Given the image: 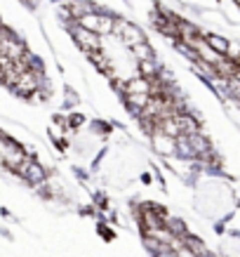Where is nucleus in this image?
<instances>
[{"instance_id": "9", "label": "nucleus", "mask_w": 240, "mask_h": 257, "mask_svg": "<svg viewBox=\"0 0 240 257\" xmlns=\"http://www.w3.org/2000/svg\"><path fill=\"white\" fill-rule=\"evenodd\" d=\"M78 26H83V29H87V31L97 33L99 31V12H90V15L80 17V19H78Z\"/></svg>"}, {"instance_id": "10", "label": "nucleus", "mask_w": 240, "mask_h": 257, "mask_svg": "<svg viewBox=\"0 0 240 257\" xmlns=\"http://www.w3.org/2000/svg\"><path fill=\"white\" fill-rule=\"evenodd\" d=\"M83 123H85V116H83V113H71V116L66 118V127H71V130L83 127Z\"/></svg>"}, {"instance_id": "6", "label": "nucleus", "mask_w": 240, "mask_h": 257, "mask_svg": "<svg viewBox=\"0 0 240 257\" xmlns=\"http://www.w3.org/2000/svg\"><path fill=\"white\" fill-rule=\"evenodd\" d=\"M205 40H207V45L217 52V55L221 57H228V52H231V43L226 38H221V36H214V33H205Z\"/></svg>"}, {"instance_id": "2", "label": "nucleus", "mask_w": 240, "mask_h": 257, "mask_svg": "<svg viewBox=\"0 0 240 257\" xmlns=\"http://www.w3.org/2000/svg\"><path fill=\"white\" fill-rule=\"evenodd\" d=\"M71 26H73V29H71V36L76 40V45H80L85 52H97V50H101V43H99V36H97V33L78 26V22H73Z\"/></svg>"}, {"instance_id": "13", "label": "nucleus", "mask_w": 240, "mask_h": 257, "mask_svg": "<svg viewBox=\"0 0 240 257\" xmlns=\"http://www.w3.org/2000/svg\"><path fill=\"white\" fill-rule=\"evenodd\" d=\"M141 182H144V184H151V182H153V172H144V175H141Z\"/></svg>"}, {"instance_id": "5", "label": "nucleus", "mask_w": 240, "mask_h": 257, "mask_svg": "<svg viewBox=\"0 0 240 257\" xmlns=\"http://www.w3.org/2000/svg\"><path fill=\"white\" fill-rule=\"evenodd\" d=\"M120 40H123L127 47H134V45H139V43H146V33L141 31L139 26L127 24V26H125V31L120 33Z\"/></svg>"}, {"instance_id": "14", "label": "nucleus", "mask_w": 240, "mask_h": 257, "mask_svg": "<svg viewBox=\"0 0 240 257\" xmlns=\"http://www.w3.org/2000/svg\"><path fill=\"white\" fill-rule=\"evenodd\" d=\"M200 257H219V255H217V252H212V250H207V252H202Z\"/></svg>"}, {"instance_id": "7", "label": "nucleus", "mask_w": 240, "mask_h": 257, "mask_svg": "<svg viewBox=\"0 0 240 257\" xmlns=\"http://www.w3.org/2000/svg\"><path fill=\"white\" fill-rule=\"evenodd\" d=\"M181 245L191 250V252H193L195 257H200L202 252H207V250H209V248H207V243L202 241L200 236H195V234H188L186 238H181Z\"/></svg>"}, {"instance_id": "1", "label": "nucleus", "mask_w": 240, "mask_h": 257, "mask_svg": "<svg viewBox=\"0 0 240 257\" xmlns=\"http://www.w3.org/2000/svg\"><path fill=\"white\" fill-rule=\"evenodd\" d=\"M19 177H22L29 187L38 189V187H43V184L47 182V170H45V165L40 163V161H36V158H26L24 165L19 168Z\"/></svg>"}, {"instance_id": "12", "label": "nucleus", "mask_w": 240, "mask_h": 257, "mask_svg": "<svg viewBox=\"0 0 240 257\" xmlns=\"http://www.w3.org/2000/svg\"><path fill=\"white\" fill-rule=\"evenodd\" d=\"M97 229H99V234H101V238H104V241H113V238H116V231H113L111 226H106L104 222H101Z\"/></svg>"}, {"instance_id": "4", "label": "nucleus", "mask_w": 240, "mask_h": 257, "mask_svg": "<svg viewBox=\"0 0 240 257\" xmlns=\"http://www.w3.org/2000/svg\"><path fill=\"white\" fill-rule=\"evenodd\" d=\"M151 144H153L155 154H160V156H174V140L167 137V135L153 133L151 135Z\"/></svg>"}, {"instance_id": "3", "label": "nucleus", "mask_w": 240, "mask_h": 257, "mask_svg": "<svg viewBox=\"0 0 240 257\" xmlns=\"http://www.w3.org/2000/svg\"><path fill=\"white\" fill-rule=\"evenodd\" d=\"M163 226L170 231V236L174 238V241H181V238H186V236L191 234L188 231V224H186L184 217H179V215H167L163 222Z\"/></svg>"}, {"instance_id": "11", "label": "nucleus", "mask_w": 240, "mask_h": 257, "mask_svg": "<svg viewBox=\"0 0 240 257\" xmlns=\"http://www.w3.org/2000/svg\"><path fill=\"white\" fill-rule=\"evenodd\" d=\"M153 257H177V250L172 248L170 243H163V245L153 252Z\"/></svg>"}, {"instance_id": "8", "label": "nucleus", "mask_w": 240, "mask_h": 257, "mask_svg": "<svg viewBox=\"0 0 240 257\" xmlns=\"http://www.w3.org/2000/svg\"><path fill=\"white\" fill-rule=\"evenodd\" d=\"M130 55H132V59H134L137 64L151 62V59H153V47L148 45V43H139V45L130 47Z\"/></svg>"}]
</instances>
